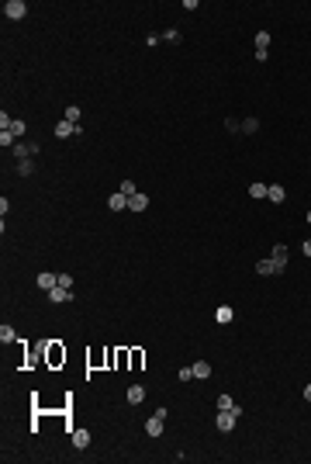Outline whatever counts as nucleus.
<instances>
[{
	"instance_id": "1",
	"label": "nucleus",
	"mask_w": 311,
	"mask_h": 464,
	"mask_svg": "<svg viewBox=\"0 0 311 464\" xmlns=\"http://www.w3.org/2000/svg\"><path fill=\"white\" fill-rule=\"evenodd\" d=\"M235 422H239V416L232 412V409H218V419H214V426H218L221 433H232V430H235Z\"/></svg>"
},
{
	"instance_id": "2",
	"label": "nucleus",
	"mask_w": 311,
	"mask_h": 464,
	"mask_svg": "<svg viewBox=\"0 0 311 464\" xmlns=\"http://www.w3.org/2000/svg\"><path fill=\"white\" fill-rule=\"evenodd\" d=\"M4 14H7L11 21H21V18L28 14V4H24V0H7V4H4Z\"/></svg>"
},
{
	"instance_id": "3",
	"label": "nucleus",
	"mask_w": 311,
	"mask_h": 464,
	"mask_svg": "<svg viewBox=\"0 0 311 464\" xmlns=\"http://www.w3.org/2000/svg\"><path fill=\"white\" fill-rule=\"evenodd\" d=\"M256 274L259 277H273V274H280V267L273 260H256Z\"/></svg>"
},
{
	"instance_id": "4",
	"label": "nucleus",
	"mask_w": 311,
	"mask_h": 464,
	"mask_svg": "<svg viewBox=\"0 0 311 464\" xmlns=\"http://www.w3.org/2000/svg\"><path fill=\"white\" fill-rule=\"evenodd\" d=\"M163 422H166L163 416H156V412H152V419L145 422V433H149V437H163Z\"/></svg>"
},
{
	"instance_id": "5",
	"label": "nucleus",
	"mask_w": 311,
	"mask_h": 464,
	"mask_svg": "<svg viewBox=\"0 0 311 464\" xmlns=\"http://www.w3.org/2000/svg\"><path fill=\"white\" fill-rule=\"evenodd\" d=\"M69 135H80V125H73V122H59V125H56V139H69Z\"/></svg>"
},
{
	"instance_id": "6",
	"label": "nucleus",
	"mask_w": 311,
	"mask_h": 464,
	"mask_svg": "<svg viewBox=\"0 0 311 464\" xmlns=\"http://www.w3.org/2000/svg\"><path fill=\"white\" fill-rule=\"evenodd\" d=\"M107 208H111V211H125V208H128V198L121 194V190H114V194L107 198Z\"/></svg>"
},
{
	"instance_id": "7",
	"label": "nucleus",
	"mask_w": 311,
	"mask_h": 464,
	"mask_svg": "<svg viewBox=\"0 0 311 464\" xmlns=\"http://www.w3.org/2000/svg\"><path fill=\"white\" fill-rule=\"evenodd\" d=\"M49 301H56V305L73 301V291H69V288H52V291H49Z\"/></svg>"
},
{
	"instance_id": "8",
	"label": "nucleus",
	"mask_w": 311,
	"mask_h": 464,
	"mask_svg": "<svg viewBox=\"0 0 311 464\" xmlns=\"http://www.w3.org/2000/svg\"><path fill=\"white\" fill-rule=\"evenodd\" d=\"M73 447H80V450H83V447H90V430H83V426H80V430H73Z\"/></svg>"
},
{
	"instance_id": "9",
	"label": "nucleus",
	"mask_w": 311,
	"mask_h": 464,
	"mask_svg": "<svg viewBox=\"0 0 311 464\" xmlns=\"http://www.w3.org/2000/svg\"><path fill=\"white\" fill-rule=\"evenodd\" d=\"M128 208H132V211H145V208H149V198L138 190V194H132V198H128Z\"/></svg>"
},
{
	"instance_id": "10",
	"label": "nucleus",
	"mask_w": 311,
	"mask_h": 464,
	"mask_svg": "<svg viewBox=\"0 0 311 464\" xmlns=\"http://www.w3.org/2000/svg\"><path fill=\"white\" fill-rule=\"evenodd\" d=\"M38 288H45V291L59 288V274H38Z\"/></svg>"
},
{
	"instance_id": "11",
	"label": "nucleus",
	"mask_w": 311,
	"mask_h": 464,
	"mask_svg": "<svg viewBox=\"0 0 311 464\" xmlns=\"http://www.w3.org/2000/svg\"><path fill=\"white\" fill-rule=\"evenodd\" d=\"M270 260H273L280 267V274H284V267H287V246H273V256H270Z\"/></svg>"
},
{
	"instance_id": "12",
	"label": "nucleus",
	"mask_w": 311,
	"mask_h": 464,
	"mask_svg": "<svg viewBox=\"0 0 311 464\" xmlns=\"http://www.w3.org/2000/svg\"><path fill=\"white\" fill-rule=\"evenodd\" d=\"M214 319H218V322L225 326V322H232V319H235V312H232L228 305H218V308H214Z\"/></svg>"
},
{
	"instance_id": "13",
	"label": "nucleus",
	"mask_w": 311,
	"mask_h": 464,
	"mask_svg": "<svg viewBox=\"0 0 311 464\" xmlns=\"http://www.w3.org/2000/svg\"><path fill=\"white\" fill-rule=\"evenodd\" d=\"M190 367H194V378H201V381L211 378V364L208 360H197V364H190Z\"/></svg>"
},
{
	"instance_id": "14",
	"label": "nucleus",
	"mask_w": 311,
	"mask_h": 464,
	"mask_svg": "<svg viewBox=\"0 0 311 464\" xmlns=\"http://www.w3.org/2000/svg\"><path fill=\"white\" fill-rule=\"evenodd\" d=\"M125 399H128L132 405H138V402L145 399V388H142V384H132V388H128V395H125Z\"/></svg>"
},
{
	"instance_id": "15",
	"label": "nucleus",
	"mask_w": 311,
	"mask_h": 464,
	"mask_svg": "<svg viewBox=\"0 0 311 464\" xmlns=\"http://www.w3.org/2000/svg\"><path fill=\"white\" fill-rule=\"evenodd\" d=\"M266 198H270V201H284V187H280V184H270V187H266Z\"/></svg>"
},
{
	"instance_id": "16",
	"label": "nucleus",
	"mask_w": 311,
	"mask_h": 464,
	"mask_svg": "<svg viewBox=\"0 0 311 464\" xmlns=\"http://www.w3.org/2000/svg\"><path fill=\"white\" fill-rule=\"evenodd\" d=\"M266 187H270V184H259V180H256V184L249 187V194H253V198L259 201V198H266Z\"/></svg>"
},
{
	"instance_id": "17",
	"label": "nucleus",
	"mask_w": 311,
	"mask_h": 464,
	"mask_svg": "<svg viewBox=\"0 0 311 464\" xmlns=\"http://www.w3.org/2000/svg\"><path fill=\"white\" fill-rule=\"evenodd\" d=\"M163 38H166V42H170V45H180V42H183V38H180V31H176V28H170V31H163Z\"/></svg>"
},
{
	"instance_id": "18",
	"label": "nucleus",
	"mask_w": 311,
	"mask_h": 464,
	"mask_svg": "<svg viewBox=\"0 0 311 464\" xmlns=\"http://www.w3.org/2000/svg\"><path fill=\"white\" fill-rule=\"evenodd\" d=\"M0 339H4V343H14V339H18V333H14L11 326H0Z\"/></svg>"
},
{
	"instance_id": "19",
	"label": "nucleus",
	"mask_w": 311,
	"mask_h": 464,
	"mask_svg": "<svg viewBox=\"0 0 311 464\" xmlns=\"http://www.w3.org/2000/svg\"><path fill=\"white\" fill-rule=\"evenodd\" d=\"M66 122H73V125L80 122V107H76V104H69V107H66Z\"/></svg>"
},
{
	"instance_id": "20",
	"label": "nucleus",
	"mask_w": 311,
	"mask_h": 464,
	"mask_svg": "<svg viewBox=\"0 0 311 464\" xmlns=\"http://www.w3.org/2000/svg\"><path fill=\"white\" fill-rule=\"evenodd\" d=\"M256 128H259V122H256V118H242V132H246V135H253Z\"/></svg>"
},
{
	"instance_id": "21",
	"label": "nucleus",
	"mask_w": 311,
	"mask_h": 464,
	"mask_svg": "<svg viewBox=\"0 0 311 464\" xmlns=\"http://www.w3.org/2000/svg\"><path fill=\"white\" fill-rule=\"evenodd\" d=\"M121 194H125V198L138 194V187H135V180H125V184H121Z\"/></svg>"
},
{
	"instance_id": "22",
	"label": "nucleus",
	"mask_w": 311,
	"mask_h": 464,
	"mask_svg": "<svg viewBox=\"0 0 311 464\" xmlns=\"http://www.w3.org/2000/svg\"><path fill=\"white\" fill-rule=\"evenodd\" d=\"M270 45V31H256V49H266Z\"/></svg>"
},
{
	"instance_id": "23",
	"label": "nucleus",
	"mask_w": 311,
	"mask_h": 464,
	"mask_svg": "<svg viewBox=\"0 0 311 464\" xmlns=\"http://www.w3.org/2000/svg\"><path fill=\"white\" fill-rule=\"evenodd\" d=\"M235 405V399H228V395H218V409H232Z\"/></svg>"
},
{
	"instance_id": "24",
	"label": "nucleus",
	"mask_w": 311,
	"mask_h": 464,
	"mask_svg": "<svg viewBox=\"0 0 311 464\" xmlns=\"http://www.w3.org/2000/svg\"><path fill=\"white\" fill-rule=\"evenodd\" d=\"M225 128H228V132H242V122H235V118H228V122H225Z\"/></svg>"
},
{
	"instance_id": "25",
	"label": "nucleus",
	"mask_w": 311,
	"mask_h": 464,
	"mask_svg": "<svg viewBox=\"0 0 311 464\" xmlns=\"http://www.w3.org/2000/svg\"><path fill=\"white\" fill-rule=\"evenodd\" d=\"M18 173H21V177H28V173H31V163H28V160H21V163H18Z\"/></svg>"
},
{
	"instance_id": "26",
	"label": "nucleus",
	"mask_w": 311,
	"mask_h": 464,
	"mask_svg": "<svg viewBox=\"0 0 311 464\" xmlns=\"http://www.w3.org/2000/svg\"><path fill=\"white\" fill-rule=\"evenodd\" d=\"M59 288H73V274H59Z\"/></svg>"
},
{
	"instance_id": "27",
	"label": "nucleus",
	"mask_w": 311,
	"mask_h": 464,
	"mask_svg": "<svg viewBox=\"0 0 311 464\" xmlns=\"http://www.w3.org/2000/svg\"><path fill=\"white\" fill-rule=\"evenodd\" d=\"M176 374H180V381H190V378H194V367H180Z\"/></svg>"
},
{
	"instance_id": "28",
	"label": "nucleus",
	"mask_w": 311,
	"mask_h": 464,
	"mask_svg": "<svg viewBox=\"0 0 311 464\" xmlns=\"http://www.w3.org/2000/svg\"><path fill=\"white\" fill-rule=\"evenodd\" d=\"M11 132H14V135H24V122H11Z\"/></svg>"
},
{
	"instance_id": "29",
	"label": "nucleus",
	"mask_w": 311,
	"mask_h": 464,
	"mask_svg": "<svg viewBox=\"0 0 311 464\" xmlns=\"http://www.w3.org/2000/svg\"><path fill=\"white\" fill-rule=\"evenodd\" d=\"M301 250H304V256H311V239H308V243H304Z\"/></svg>"
},
{
	"instance_id": "30",
	"label": "nucleus",
	"mask_w": 311,
	"mask_h": 464,
	"mask_svg": "<svg viewBox=\"0 0 311 464\" xmlns=\"http://www.w3.org/2000/svg\"><path fill=\"white\" fill-rule=\"evenodd\" d=\"M304 399H308V402H311V384H308V388H304Z\"/></svg>"
},
{
	"instance_id": "31",
	"label": "nucleus",
	"mask_w": 311,
	"mask_h": 464,
	"mask_svg": "<svg viewBox=\"0 0 311 464\" xmlns=\"http://www.w3.org/2000/svg\"><path fill=\"white\" fill-rule=\"evenodd\" d=\"M308 225H311V211H308Z\"/></svg>"
}]
</instances>
